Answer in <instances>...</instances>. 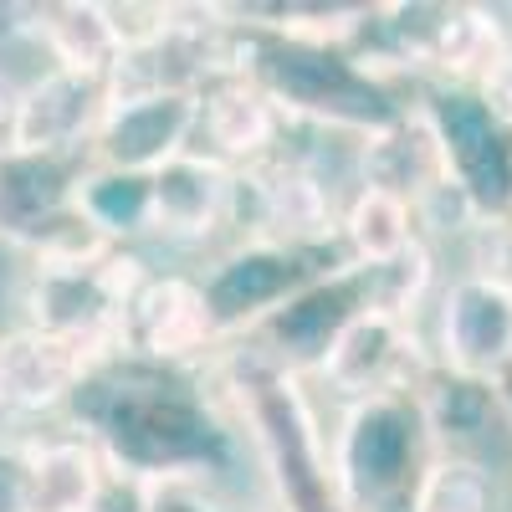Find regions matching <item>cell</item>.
Segmentation results:
<instances>
[{
  "label": "cell",
  "mask_w": 512,
  "mask_h": 512,
  "mask_svg": "<svg viewBox=\"0 0 512 512\" xmlns=\"http://www.w3.org/2000/svg\"><path fill=\"white\" fill-rule=\"evenodd\" d=\"M31 36L41 41V52L52 57L57 72L77 77H118L123 52L113 41L103 0H62V6H36L31 11Z\"/></svg>",
  "instance_id": "14"
},
{
  "label": "cell",
  "mask_w": 512,
  "mask_h": 512,
  "mask_svg": "<svg viewBox=\"0 0 512 512\" xmlns=\"http://www.w3.org/2000/svg\"><path fill=\"white\" fill-rule=\"evenodd\" d=\"M338 246H344V262L359 272H390L405 256H415L420 241V216L415 205L400 200L395 190L379 185H359L344 200V216H338Z\"/></svg>",
  "instance_id": "13"
},
{
  "label": "cell",
  "mask_w": 512,
  "mask_h": 512,
  "mask_svg": "<svg viewBox=\"0 0 512 512\" xmlns=\"http://www.w3.org/2000/svg\"><path fill=\"white\" fill-rule=\"evenodd\" d=\"M338 216H344V205H338L333 180L313 159H297V154L277 149L267 164H256L241 175L246 241H267V246L308 256V251L338 241Z\"/></svg>",
  "instance_id": "4"
},
{
  "label": "cell",
  "mask_w": 512,
  "mask_h": 512,
  "mask_svg": "<svg viewBox=\"0 0 512 512\" xmlns=\"http://www.w3.org/2000/svg\"><path fill=\"white\" fill-rule=\"evenodd\" d=\"M210 379L251 441L256 466L267 472L277 512H349L333 477L328 425L308 395V374L282 364L256 338H226L210 359Z\"/></svg>",
  "instance_id": "1"
},
{
  "label": "cell",
  "mask_w": 512,
  "mask_h": 512,
  "mask_svg": "<svg viewBox=\"0 0 512 512\" xmlns=\"http://www.w3.org/2000/svg\"><path fill=\"white\" fill-rule=\"evenodd\" d=\"M221 344L226 338L210 313V297L200 277L185 272H149L123 313V359H144L154 369L210 359Z\"/></svg>",
  "instance_id": "8"
},
{
  "label": "cell",
  "mask_w": 512,
  "mask_h": 512,
  "mask_svg": "<svg viewBox=\"0 0 512 512\" xmlns=\"http://www.w3.org/2000/svg\"><path fill=\"white\" fill-rule=\"evenodd\" d=\"M292 113L272 98V88L256 72H231L216 77L210 88H200V128L195 149L221 159L226 169L246 175V169L267 164L287 144Z\"/></svg>",
  "instance_id": "11"
},
{
  "label": "cell",
  "mask_w": 512,
  "mask_h": 512,
  "mask_svg": "<svg viewBox=\"0 0 512 512\" xmlns=\"http://www.w3.org/2000/svg\"><path fill=\"white\" fill-rule=\"evenodd\" d=\"M108 364H118V354L93 338L16 323L0 333V415H52Z\"/></svg>",
  "instance_id": "7"
},
{
  "label": "cell",
  "mask_w": 512,
  "mask_h": 512,
  "mask_svg": "<svg viewBox=\"0 0 512 512\" xmlns=\"http://www.w3.org/2000/svg\"><path fill=\"white\" fill-rule=\"evenodd\" d=\"M113 466L88 431L31 436L11 451V512H103Z\"/></svg>",
  "instance_id": "10"
},
{
  "label": "cell",
  "mask_w": 512,
  "mask_h": 512,
  "mask_svg": "<svg viewBox=\"0 0 512 512\" xmlns=\"http://www.w3.org/2000/svg\"><path fill=\"white\" fill-rule=\"evenodd\" d=\"M113 108V77H77L47 67L21 88V159H62L98 139Z\"/></svg>",
  "instance_id": "12"
},
{
  "label": "cell",
  "mask_w": 512,
  "mask_h": 512,
  "mask_svg": "<svg viewBox=\"0 0 512 512\" xmlns=\"http://www.w3.org/2000/svg\"><path fill=\"white\" fill-rule=\"evenodd\" d=\"M497 472L487 456L466 451H431V461L420 466V477L410 487L405 512H497Z\"/></svg>",
  "instance_id": "15"
},
{
  "label": "cell",
  "mask_w": 512,
  "mask_h": 512,
  "mask_svg": "<svg viewBox=\"0 0 512 512\" xmlns=\"http://www.w3.org/2000/svg\"><path fill=\"white\" fill-rule=\"evenodd\" d=\"M482 98H487V108L512 128V41H507V57L497 62V72H492V82L482 88Z\"/></svg>",
  "instance_id": "17"
},
{
  "label": "cell",
  "mask_w": 512,
  "mask_h": 512,
  "mask_svg": "<svg viewBox=\"0 0 512 512\" xmlns=\"http://www.w3.org/2000/svg\"><path fill=\"white\" fill-rule=\"evenodd\" d=\"M328 451L349 512H405L410 487L436 446L415 395H379L344 405L328 431Z\"/></svg>",
  "instance_id": "2"
},
{
  "label": "cell",
  "mask_w": 512,
  "mask_h": 512,
  "mask_svg": "<svg viewBox=\"0 0 512 512\" xmlns=\"http://www.w3.org/2000/svg\"><path fill=\"white\" fill-rule=\"evenodd\" d=\"M200 93L190 88H113V108L88 144V164L108 175L149 180L169 159L195 149Z\"/></svg>",
  "instance_id": "6"
},
{
  "label": "cell",
  "mask_w": 512,
  "mask_h": 512,
  "mask_svg": "<svg viewBox=\"0 0 512 512\" xmlns=\"http://www.w3.org/2000/svg\"><path fill=\"white\" fill-rule=\"evenodd\" d=\"M21 159V82L0 72V164Z\"/></svg>",
  "instance_id": "16"
},
{
  "label": "cell",
  "mask_w": 512,
  "mask_h": 512,
  "mask_svg": "<svg viewBox=\"0 0 512 512\" xmlns=\"http://www.w3.org/2000/svg\"><path fill=\"white\" fill-rule=\"evenodd\" d=\"M241 221V175L200 149L169 159L149 175V226L144 236L164 246H205Z\"/></svg>",
  "instance_id": "9"
},
{
  "label": "cell",
  "mask_w": 512,
  "mask_h": 512,
  "mask_svg": "<svg viewBox=\"0 0 512 512\" xmlns=\"http://www.w3.org/2000/svg\"><path fill=\"white\" fill-rule=\"evenodd\" d=\"M441 374L487 390H512V287L482 272H456L436 292V349Z\"/></svg>",
  "instance_id": "5"
},
{
  "label": "cell",
  "mask_w": 512,
  "mask_h": 512,
  "mask_svg": "<svg viewBox=\"0 0 512 512\" xmlns=\"http://www.w3.org/2000/svg\"><path fill=\"white\" fill-rule=\"evenodd\" d=\"M431 369L436 359L420 344L415 318L369 297L364 308H354L338 323V333L328 338V349L313 364V379H323L338 400L354 405V400H379V395H415Z\"/></svg>",
  "instance_id": "3"
}]
</instances>
